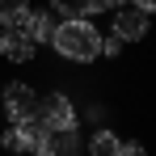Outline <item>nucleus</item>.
<instances>
[{
  "instance_id": "1",
  "label": "nucleus",
  "mask_w": 156,
  "mask_h": 156,
  "mask_svg": "<svg viewBox=\"0 0 156 156\" xmlns=\"http://www.w3.org/2000/svg\"><path fill=\"white\" fill-rule=\"evenodd\" d=\"M51 47L68 63H93V59H101V30L93 26L89 17H68V21L55 26Z\"/></svg>"
},
{
  "instance_id": "2",
  "label": "nucleus",
  "mask_w": 156,
  "mask_h": 156,
  "mask_svg": "<svg viewBox=\"0 0 156 156\" xmlns=\"http://www.w3.org/2000/svg\"><path fill=\"white\" fill-rule=\"evenodd\" d=\"M0 110L9 114V122H26L38 114V93H34V84L26 80H9L4 84V93H0Z\"/></svg>"
},
{
  "instance_id": "3",
  "label": "nucleus",
  "mask_w": 156,
  "mask_h": 156,
  "mask_svg": "<svg viewBox=\"0 0 156 156\" xmlns=\"http://www.w3.org/2000/svg\"><path fill=\"white\" fill-rule=\"evenodd\" d=\"M38 118H42V127H51V131H72L76 127V101L55 89L47 97H38Z\"/></svg>"
},
{
  "instance_id": "4",
  "label": "nucleus",
  "mask_w": 156,
  "mask_h": 156,
  "mask_svg": "<svg viewBox=\"0 0 156 156\" xmlns=\"http://www.w3.org/2000/svg\"><path fill=\"white\" fill-rule=\"evenodd\" d=\"M42 118L34 114V118H26V122H13V127L4 131V152H34L38 148V139H42Z\"/></svg>"
},
{
  "instance_id": "5",
  "label": "nucleus",
  "mask_w": 156,
  "mask_h": 156,
  "mask_svg": "<svg viewBox=\"0 0 156 156\" xmlns=\"http://www.w3.org/2000/svg\"><path fill=\"white\" fill-rule=\"evenodd\" d=\"M114 38H122V42H144L148 38V13H139V9H114Z\"/></svg>"
},
{
  "instance_id": "6",
  "label": "nucleus",
  "mask_w": 156,
  "mask_h": 156,
  "mask_svg": "<svg viewBox=\"0 0 156 156\" xmlns=\"http://www.w3.org/2000/svg\"><path fill=\"white\" fill-rule=\"evenodd\" d=\"M38 156H76L80 152V131H42V139H38V148H34Z\"/></svg>"
},
{
  "instance_id": "7",
  "label": "nucleus",
  "mask_w": 156,
  "mask_h": 156,
  "mask_svg": "<svg viewBox=\"0 0 156 156\" xmlns=\"http://www.w3.org/2000/svg\"><path fill=\"white\" fill-rule=\"evenodd\" d=\"M34 38H30L26 30H9V34H0V55L9 59V63H30L34 59Z\"/></svg>"
},
{
  "instance_id": "8",
  "label": "nucleus",
  "mask_w": 156,
  "mask_h": 156,
  "mask_svg": "<svg viewBox=\"0 0 156 156\" xmlns=\"http://www.w3.org/2000/svg\"><path fill=\"white\" fill-rule=\"evenodd\" d=\"M122 152V135L110 127H97L93 135H89V156H118Z\"/></svg>"
},
{
  "instance_id": "9",
  "label": "nucleus",
  "mask_w": 156,
  "mask_h": 156,
  "mask_svg": "<svg viewBox=\"0 0 156 156\" xmlns=\"http://www.w3.org/2000/svg\"><path fill=\"white\" fill-rule=\"evenodd\" d=\"M30 0H0V26L4 30H26L30 21Z\"/></svg>"
},
{
  "instance_id": "10",
  "label": "nucleus",
  "mask_w": 156,
  "mask_h": 156,
  "mask_svg": "<svg viewBox=\"0 0 156 156\" xmlns=\"http://www.w3.org/2000/svg\"><path fill=\"white\" fill-rule=\"evenodd\" d=\"M55 26H59V21H55V13H51V9H47V13H30L26 34L34 38V47H42V42L51 47V34H55Z\"/></svg>"
},
{
  "instance_id": "11",
  "label": "nucleus",
  "mask_w": 156,
  "mask_h": 156,
  "mask_svg": "<svg viewBox=\"0 0 156 156\" xmlns=\"http://www.w3.org/2000/svg\"><path fill=\"white\" fill-rule=\"evenodd\" d=\"M51 13H59L63 21L68 17H93V0H51Z\"/></svg>"
},
{
  "instance_id": "12",
  "label": "nucleus",
  "mask_w": 156,
  "mask_h": 156,
  "mask_svg": "<svg viewBox=\"0 0 156 156\" xmlns=\"http://www.w3.org/2000/svg\"><path fill=\"white\" fill-rule=\"evenodd\" d=\"M101 55H105V59H118V55H122V38H114V34L101 38Z\"/></svg>"
},
{
  "instance_id": "13",
  "label": "nucleus",
  "mask_w": 156,
  "mask_h": 156,
  "mask_svg": "<svg viewBox=\"0 0 156 156\" xmlns=\"http://www.w3.org/2000/svg\"><path fill=\"white\" fill-rule=\"evenodd\" d=\"M118 156H144V144L139 139H122V152Z\"/></svg>"
},
{
  "instance_id": "14",
  "label": "nucleus",
  "mask_w": 156,
  "mask_h": 156,
  "mask_svg": "<svg viewBox=\"0 0 156 156\" xmlns=\"http://www.w3.org/2000/svg\"><path fill=\"white\" fill-rule=\"evenodd\" d=\"M114 9H122V0H93V13H114Z\"/></svg>"
},
{
  "instance_id": "15",
  "label": "nucleus",
  "mask_w": 156,
  "mask_h": 156,
  "mask_svg": "<svg viewBox=\"0 0 156 156\" xmlns=\"http://www.w3.org/2000/svg\"><path fill=\"white\" fill-rule=\"evenodd\" d=\"M131 9H139V13H148V17H152V13H156V0H135Z\"/></svg>"
}]
</instances>
